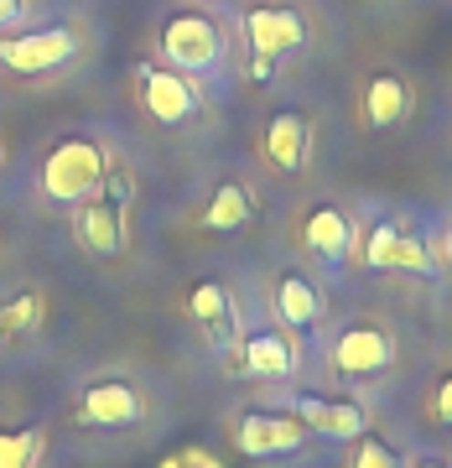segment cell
Returning <instances> with one entry per match:
<instances>
[{
	"mask_svg": "<svg viewBox=\"0 0 452 468\" xmlns=\"http://www.w3.org/2000/svg\"><path fill=\"white\" fill-rule=\"evenodd\" d=\"M42 452V432H0V468H32V458Z\"/></svg>",
	"mask_w": 452,
	"mask_h": 468,
	"instance_id": "cell-19",
	"label": "cell"
},
{
	"mask_svg": "<svg viewBox=\"0 0 452 468\" xmlns=\"http://www.w3.org/2000/svg\"><path fill=\"white\" fill-rule=\"evenodd\" d=\"M416 468H452V463H436V458H421Z\"/></svg>",
	"mask_w": 452,
	"mask_h": 468,
	"instance_id": "cell-26",
	"label": "cell"
},
{
	"mask_svg": "<svg viewBox=\"0 0 452 468\" xmlns=\"http://www.w3.org/2000/svg\"><path fill=\"white\" fill-rule=\"evenodd\" d=\"M104 172H110V156L94 135H68L58 146L47 151V162H42V193L52 203H89L94 193L104 187Z\"/></svg>",
	"mask_w": 452,
	"mask_h": 468,
	"instance_id": "cell-1",
	"label": "cell"
},
{
	"mask_svg": "<svg viewBox=\"0 0 452 468\" xmlns=\"http://www.w3.org/2000/svg\"><path fill=\"white\" fill-rule=\"evenodd\" d=\"M301 245L318 255L322 266H343L349 250H353V218L343 214V208H333V203H322V208H312L307 224H301Z\"/></svg>",
	"mask_w": 452,
	"mask_h": 468,
	"instance_id": "cell-10",
	"label": "cell"
},
{
	"mask_svg": "<svg viewBox=\"0 0 452 468\" xmlns=\"http://www.w3.org/2000/svg\"><path fill=\"white\" fill-rule=\"evenodd\" d=\"M73 52H79V37L68 27H47V32H21L11 42H0V63L16 68V73H52Z\"/></svg>",
	"mask_w": 452,
	"mask_h": 468,
	"instance_id": "cell-6",
	"label": "cell"
},
{
	"mask_svg": "<svg viewBox=\"0 0 452 468\" xmlns=\"http://www.w3.org/2000/svg\"><path fill=\"white\" fill-rule=\"evenodd\" d=\"M405 110H411V89H405V79H395V73H374V79L364 84V120L374 125V131L401 125Z\"/></svg>",
	"mask_w": 452,
	"mask_h": 468,
	"instance_id": "cell-15",
	"label": "cell"
},
{
	"mask_svg": "<svg viewBox=\"0 0 452 468\" xmlns=\"http://www.w3.org/2000/svg\"><path fill=\"white\" fill-rule=\"evenodd\" d=\"M364 266L374 271H426L432 266V255H426V245H421L416 234H405L401 224H374V229L364 234Z\"/></svg>",
	"mask_w": 452,
	"mask_h": 468,
	"instance_id": "cell-9",
	"label": "cell"
},
{
	"mask_svg": "<svg viewBox=\"0 0 452 468\" xmlns=\"http://www.w3.org/2000/svg\"><path fill=\"white\" fill-rule=\"evenodd\" d=\"M250 214H255V203H250L245 187L218 183V193L208 198V208H203V224H208V229H239V224H250Z\"/></svg>",
	"mask_w": 452,
	"mask_h": 468,
	"instance_id": "cell-17",
	"label": "cell"
},
{
	"mask_svg": "<svg viewBox=\"0 0 452 468\" xmlns=\"http://www.w3.org/2000/svg\"><path fill=\"white\" fill-rule=\"evenodd\" d=\"M276 313H281L286 328H312V323L322 318L318 286L307 282V276H281V282H276Z\"/></svg>",
	"mask_w": 452,
	"mask_h": 468,
	"instance_id": "cell-16",
	"label": "cell"
},
{
	"mask_svg": "<svg viewBox=\"0 0 452 468\" xmlns=\"http://www.w3.org/2000/svg\"><path fill=\"white\" fill-rule=\"evenodd\" d=\"M291 417H297L307 432L338 437V442H353V437L364 432V411L353 401H328V396H297V401H291Z\"/></svg>",
	"mask_w": 452,
	"mask_h": 468,
	"instance_id": "cell-11",
	"label": "cell"
},
{
	"mask_svg": "<svg viewBox=\"0 0 452 468\" xmlns=\"http://www.w3.org/2000/svg\"><path fill=\"white\" fill-rule=\"evenodd\" d=\"M436 417L452 421V375H447L442 385H436Z\"/></svg>",
	"mask_w": 452,
	"mask_h": 468,
	"instance_id": "cell-23",
	"label": "cell"
},
{
	"mask_svg": "<svg viewBox=\"0 0 452 468\" xmlns=\"http://www.w3.org/2000/svg\"><path fill=\"white\" fill-rule=\"evenodd\" d=\"M0 338H5V323H0Z\"/></svg>",
	"mask_w": 452,
	"mask_h": 468,
	"instance_id": "cell-27",
	"label": "cell"
},
{
	"mask_svg": "<svg viewBox=\"0 0 452 468\" xmlns=\"http://www.w3.org/2000/svg\"><path fill=\"white\" fill-rule=\"evenodd\" d=\"M141 100H146V115L162 120V125H183V120L198 115V94L187 84L177 68H156V63H141Z\"/></svg>",
	"mask_w": 452,
	"mask_h": 468,
	"instance_id": "cell-3",
	"label": "cell"
},
{
	"mask_svg": "<svg viewBox=\"0 0 452 468\" xmlns=\"http://www.w3.org/2000/svg\"><path fill=\"white\" fill-rule=\"evenodd\" d=\"M187 313H193L208 334H224L229 318H235V302H229V292H224L218 282H198L193 286V297H187Z\"/></svg>",
	"mask_w": 452,
	"mask_h": 468,
	"instance_id": "cell-18",
	"label": "cell"
},
{
	"mask_svg": "<svg viewBox=\"0 0 452 468\" xmlns=\"http://www.w3.org/2000/svg\"><path fill=\"white\" fill-rule=\"evenodd\" d=\"M447 245H452V239H447Z\"/></svg>",
	"mask_w": 452,
	"mask_h": 468,
	"instance_id": "cell-28",
	"label": "cell"
},
{
	"mask_svg": "<svg viewBox=\"0 0 452 468\" xmlns=\"http://www.w3.org/2000/svg\"><path fill=\"white\" fill-rule=\"evenodd\" d=\"M239 369L255 375V380H286V375L297 369V349H291V338H286L281 328H260V334L245 338Z\"/></svg>",
	"mask_w": 452,
	"mask_h": 468,
	"instance_id": "cell-13",
	"label": "cell"
},
{
	"mask_svg": "<svg viewBox=\"0 0 452 468\" xmlns=\"http://www.w3.org/2000/svg\"><path fill=\"white\" fill-rule=\"evenodd\" d=\"M141 417H146V401L125 380H94L79 396V421L84 427H135Z\"/></svg>",
	"mask_w": 452,
	"mask_h": 468,
	"instance_id": "cell-8",
	"label": "cell"
},
{
	"mask_svg": "<svg viewBox=\"0 0 452 468\" xmlns=\"http://www.w3.org/2000/svg\"><path fill=\"white\" fill-rule=\"evenodd\" d=\"M21 16V0H0V27H11Z\"/></svg>",
	"mask_w": 452,
	"mask_h": 468,
	"instance_id": "cell-25",
	"label": "cell"
},
{
	"mask_svg": "<svg viewBox=\"0 0 452 468\" xmlns=\"http://www.w3.org/2000/svg\"><path fill=\"white\" fill-rule=\"evenodd\" d=\"M245 37H250L255 58L276 63V58H286L307 42V21L291 5H255V11H245Z\"/></svg>",
	"mask_w": 452,
	"mask_h": 468,
	"instance_id": "cell-7",
	"label": "cell"
},
{
	"mask_svg": "<svg viewBox=\"0 0 452 468\" xmlns=\"http://www.w3.org/2000/svg\"><path fill=\"white\" fill-rule=\"evenodd\" d=\"M162 468H218V463L208 458V452H183V458H167Z\"/></svg>",
	"mask_w": 452,
	"mask_h": 468,
	"instance_id": "cell-22",
	"label": "cell"
},
{
	"mask_svg": "<svg viewBox=\"0 0 452 468\" xmlns=\"http://www.w3.org/2000/svg\"><path fill=\"white\" fill-rule=\"evenodd\" d=\"M79 239L94 255H120L125 250V198H94L79 203Z\"/></svg>",
	"mask_w": 452,
	"mask_h": 468,
	"instance_id": "cell-12",
	"label": "cell"
},
{
	"mask_svg": "<svg viewBox=\"0 0 452 468\" xmlns=\"http://www.w3.org/2000/svg\"><path fill=\"white\" fill-rule=\"evenodd\" d=\"M390 354H395V344H390V334L380 323H349V328L333 338V369L338 375H353V380L380 375V369L390 365Z\"/></svg>",
	"mask_w": 452,
	"mask_h": 468,
	"instance_id": "cell-5",
	"label": "cell"
},
{
	"mask_svg": "<svg viewBox=\"0 0 452 468\" xmlns=\"http://www.w3.org/2000/svg\"><path fill=\"white\" fill-rule=\"evenodd\" d=\"M270 68H276L270 58H255V63H250V79H255V84H266V79H270Z\"/></svg>",
	"mask_w": 452,
	"mask_h": 468,
	"instance_id": "cell-24",
	"label": "cell"
},
{
	"mask_svg": "<svg viewBox=\"0 0 452 468\" xmlns=\"http://www.w3.org/2000/svg\"><path fill=\"white\" fill-rule=\"evenodd\" d=\"M235 442L250 458H281V452H297L307 442V427L291 411H250V417H239Z\"/></svg>",
	"mask_w": 452,
	"mask_h": 468,
	"instance_id": "cell-4",
	"label": "cell"
},
{
	"mask_svg": "<svg viewBox=\"0 0 452 468\" xmlns=\"http://www.w3.org/2000/svg\"><path fill=\"white\" fill-rule=\"evenodd\" d=\"M37 318H42V297H37V292H26V297H16V302L0 307L5 334H26V328H37Z\"/></svg>",
	"mask_w": 452,
	"mask_h": 468,
	"instance_id": "cell-20",
	"label": "cell"
},
{
	"mask_svg": "<svg viewBox=\"0 0 452 468\" xmlns=\"http://www.w3.org/2000/svg\"><path fill=\"white\" fill-rule=\"evenodd\" d=\"M349 468H401V458H395L380 437L359 432V437H353V463Z\"/></svg>",
	"mask_w": 452,
	"mask_h": 468,
	"instance_id": "cell-21",
	"label": "cell"
},
{
	"mask_svg": "<svg viewBox=\"0 0 452 468\" xmlns=\"http://www.w3.org/2000/svg\"><path fill=\"white\" fill-rule=\"evenodd\" d=\"M162 58L177 73H214L224 63V32H218V21L198 16V11L172 16L162 27Z\"/></svg>",
	"mask_w": 452,
	"mask_h": 468,
	"instance_id": "cell-2",
	"label": "cell"
},
{
	"mask_svg": "<svg viewBox=\"0 0 452 468\" xmlns=\"http://www.w3.org/2000/svg\"><path fill=\"white\" fill-rule=\"evenodd\" d=\"M307 146H312V131L297 110H281V115L266 125V162L276 172H301L307 167Z\"/></svg>",
	"mask_w": 452,
	"mask_h": 468,
	"instance_id": "cell-14",
	"label": "cell"
}]
</instances>
